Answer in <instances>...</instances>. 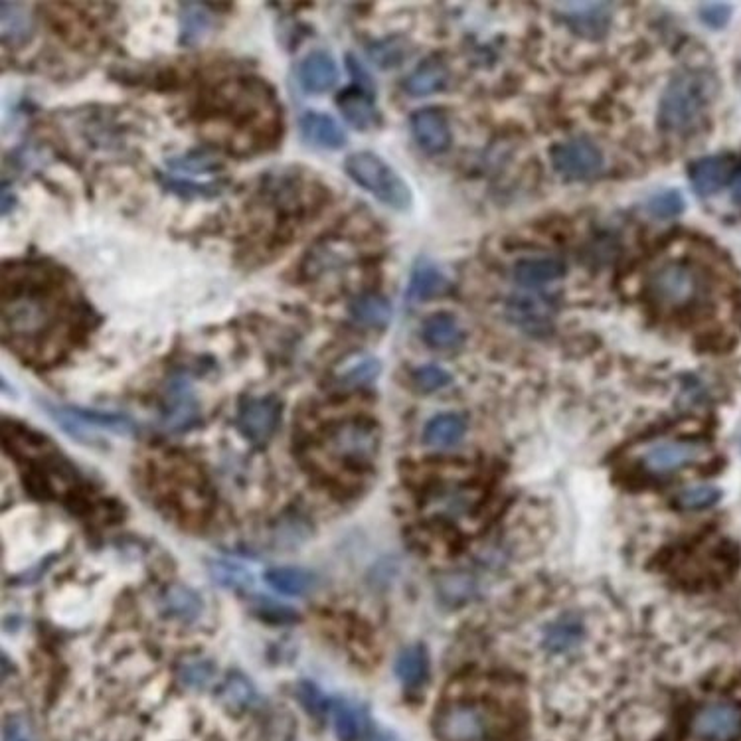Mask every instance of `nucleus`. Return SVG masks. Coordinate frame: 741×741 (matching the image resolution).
Instances as JSON below:
<instances>
[{
	"instance_id": "obj_1",
	"label": "nucleus",
	"mask_w": 741,
	"mask_h": 741,
	"mask_svg": "<svg viewBox=\"0 0 741 741\" xmlns=\"http://www.w3.org/2000/svg\"><path fill=\"white\" fill-rule=\"evenodd\" d=\"M93 309L60 265L18 259L2 269V338L20 358L52 364L93 329Z\"/></svg>"
},
{
	"instance_id": "obj_2",
	"label": "nucleus",
	"mask_w": 741,
	"mask_h": 741,
	"mask_svg": "<svg viewBox=\"0 0 741 741\" xmlns=\"http://www.w3.org/2000/svg\"><path fill=\"white\" fill-rule=\"evenodd\" d=\"M200 125L224 151L255 155L275 147L283 133L281 105L269 83L240 76L212 85L198 105Z\"/></svg>"
},
{
	"instance_id": "obj_3",
	"label": "nucleus",
	"mask_w": 741,
	"mask_h": 741,
	"mask_svg": "<svg viewBox=\"0 0 741 741\" xmlns=\"http://www.w3.org/2000/svg\"><path fill=\"white\" fill-rule=\"evenodd\" d=\"M647 295L666 315H690L710 301L712 277L696 261L670 259L651 273Z\"/></svg>"
},
{
	"instance_id": "obj_4",
	"label": "nucleus",
	"mask_w": 741,
	"mask_h": 741,
	"mask_svg": "<svg viewBox=\"0 0 741 741\" xmlns=\"http://www.w3.org/2000/svg\"><path fill=\"white\" fill-rule=\"evenodd\" d=\"M716 76L706 70H684L666 85L659 105V125L670 135L694 133L716 99Z\"/></svg>"
},
{
	"instance_id": "obj_5",
	"label": "nucleus",
	"mask_w": 741,
	"mask_h": 741,
	"mask_svg": "<svg viewBox=\"0 0 741 741\" xmlns=\"http://www.w3.org/2000/svg\"><path fill=\"white\" fill-rule=\"evenodd\" d=\"M380 427L368 417H346L330 423L319 435L317 455L350 473L366 471L380 453Z\"/></svg>"
},
{
	"instance_id": "obj_6",
	"label": "nucleus",
	"mask_w": 741,
	"mask_h": 741,
	"mask_svg": "<svg viewBox=\"0 0 741 741\" xmlns=\"http://www.w3.org/2000/svg\"><path fill=\"white\" fill-rule=\"evenodd\" d=\"M344 170L360 188L370 192L388 208L404 212L412 206V190L408 182L376 153H352L344 161Z\"/></svg>"
},
{
	"instance_id": "obj_7",
	"label": "nucleus",
	"mask_w": 741,
	"mask_h": 741,
	"mask_svg": "<svg viewBox=\"0 0 741 741\" xmlns=\"http://www.w3.org/2000/svg\"><path fill=\"white\" fill-rule=\"evenodd\" d=\"M435 734L441 741H494L502 720L483 702H453L437 712Z\"/></svg>"
},
{
	"instance_id": "obj_8",
	"label": "nucleus",
	"mask_w": 741,
	"mask_h": 741,
	"mask_svg": "<svg viewBox=\"0 0 741 741\" xmlns=\"http://www.w3.org/2000/svg\"><path fill=\"white\" fill-rule=\"evenodd\" d=\"M48 413L56 419L70 435L78 439H87L89 431H109L117 435H131L135 431V423L121 413L93 412L83 408H68V406H52L48 404Z\"/></svg>"
},
{
	"instance_id": "obj_9",
	"label": "nucleus",
	"mask_w": 741,
	"mask_h": 741,
	"mask_svg": "<svg viewBox=\"0 0 741 741\" xmlns=\"http://www.w3.org/2000/svg\"><path fill=\"white\" fill-rule=\"evenodd\" d=\"M283 406L275 396L246 398L238 408V429L253 445H267L281 423Z\"/></svg>"
},
{
	"instance_id": "obj_10",
	"label": "nucleus",
	"mask_w": 741,
	"mask_h": 741,
	"mask_svg": "<svg viewBox=\"0 0 741 741\" xmlns=\"http://www.w3.org/2000/svg\"><path fill=\"white\" fill-rule=\"evenodd\" d=\"M552 165L568 180H585L595 176L603 166V155L589 139H568L550 151Z\"/></svg>"
},
{
	"instance_id": "obj_11",
	"label": "nucleus",
	"mask_w": 741,
	"mask_h": 741,
	"mask_svg": "<svg viewBox=\"0 0 741 741\" xmlns=\"http://www.w3.org/2000/svg\"><path fill=\"white\" fill-rule=\"evenodd\" d=\"M692 734L702 741H738L741 738V706L714 702L700 708L692 718Z\"/></svg>"
},
{
	"instance_id": "obj_12",
	"label": "nucleus",
	"mask_w": 741,
	"mask_h": 741,
	"mask_svg": "<svg viewBox=\"0 0 741 741\" xmlns=\"http://www.w3.org/2000/svg\"><path fill=\"white\" fill-rule=\"evenodd\" d=\"M708 449L704 443L688 439H668L655 443L643 455V465L655 475H668L694 465L706 457Z\"/></svg>"
},
{
	"instance_id": "obj_13",
	"label": "nucleus",
	"mask_w": 741,
	"mask_h": 741,
	"mask_svg": "<svg viewBox=\"0 0 741 741\" xmlns=\"http://www.w3.org/2000/svg\"><path fill=\"white\" fill-rule=\"evenodd\" d=\"M413 139L427 155H441L451 147V125L447 115L437 107H423L410 119Z\"/></svg>"
},
{
	"instance_id": "obj_14",
	"label": "nucleus",
	"mask_w": 741,
	"mask_h": 741,
	"mask_svg": "<svg viewBox=\"0 0 741 741\" xmlns=\"http://www.w3.org/2000/svg\"><path fill=\"white\" fill-rule=\"evenodd\" d=\"M556 8L579 36L601 38L609 30L611 10L605 2H560Z\"/></svg>"
},
{
	"instance_id": "obj_15",
	"label": "nucleus",
	"mask_w": 741,
	"mask_h": 741,
	"mask_svg": "<svg viewBox=\"0 0 741 741\" xmlns=\"http://www.w3.org/2000/svg\"><path fill=\"white\" fill-rule=\"evenodd\" d=\"M740 170V161L734 155H716L696 161L690 166V182L700 196H712L728 186Z\"/></svg>"
},
{
	"instance_id": "obj_16",
	"label": "nucleus",
	"mask_w": 741,
	"mask_h": 741,
	"mask_svg": "<svg viewBox=\"0 0 741 741\" xmlns=\"http://www.w3.org/2000/svg\"><path fill=\"white\" fill-rule=\"evenodd\" d=\"M200 421L198 402L190 386L182 380L170 384L166 392L163 423L168 431H186Z\"/></svg>"
},
{
	"instance_id": "obj_17",
	"label": "nucleus",
	"mask_w": 741,
	"mask_h": 741,
	"mask_svg": "<svg viewBox=\"0 0 741 741\" xmlns=\"http://www.w3.org/2000/svg\"><path fill=\"white\" fill-rule=\"evenodd\" d=\"M336 107L356 131H370L380 125V113L374 105L372 91H366L356 85L342 89L336 95Z\"/></svg>"
},
{
	"instance_id": "obj_18",
	"label": "nucleus",
	"mask_w": 741,
	"mask_h": 741,
	"mask_svg": "<svg viewBox=\"0 0 741 741\" xmlns=\"http://www.w3.org/2000/svg\"><path fill=\"white\" fill-rule=\"evenodd\" d=\"M340 78L334 58L325 50L309 52L297 66V82L307 93H327Z\"/></svg>"
},
{
	"instance_id": "obj_19",
	"label": "nucleus",
	"mask_w": 741,
	"mask_h": 741,
	"mask_svg": "<svg viewBox=\"0 0 741 741\" xmlns=\"http://www.w3.org/2000/svg\"><path fill=\"white\" fill-rule=\"evenodd\" d=\"M299 129L303 139L313 147L325 151H338L346 145V135L342 127L327 113L321 111L305 113L299 121Z\"/></svg>"
},
{
	"instance_id": "obj_20",
	"label": "nucleus",
	"mask_w": 741,
	"mask_h": 741,
	"mask_svg": "<svg viewBox=\"0 0 741 741\" xmlns=\"http://www.w3.org/2000/svg\"><path fill=\"white\" fill-rule=\"evenodd\" d=\"M514 279L522 287L536 289L548 283H554L566 275V263L558 257L540 255V257H526L514 265Z\"/></svg>"
},
{
	"instance_id": "obj_21",
	"label": "nucleus",
	"mask_w": 741,
	"mask_h": 741,
	"mask_svg": "<svg viewBox=\"0 0 741 741\" xmlns=\"http://www.w3.org/2000/svg\"><path fill=\"white\" fill-rule=\"evenodd\" d=\"M392 303L378 291H364L350 303V317L366 329H386L392 321Z\"/></svg>"
},
{
	"instance_id": "obj_22",
	"label": "nucleus",
	"mask_w": 741,
	"mask_h": 741,
	"mask_svg": "<svg viewBox=\"0 0 741 741\" xmlns=\"http://www.w3.org/2000/svg\"><path fill=\"white\" fill-rule=\"evenodd\" d=\"M32 6L26 2H2L0 4V28L2 42L6 46L24 44L32 36L34 16Z\"/></svg>"
},
{
	"instance_id": "obj_23",
	"label": "nucleus",
	"mask_w": 741,
	"mask_h": 741,
	"mask_svg": "<svg viewBox=\"0 0 741 741\" xmlns=\"http://www.w3.org/2000/svg\"><path fill=\"white\" fill-rule=\"evenodd\" d=\"M421 338L433 350H453L465 340V332L449 313H435L421 325Z\"/></svg>"
},
{
	"instance_id": "obj_24",
	"label": "nucleus",
	"mask_w": 741,
	"mask_h": 741,
	"mask_svg": "<svg viewBox=\"0 0 741 741\" xmlns=\"http://www.w3.org/2000/svg\"><path fill=\"white\" fill-rule=\"evenodd\" d=\"M445 289H447V277L441 273V269L431 261H419L413 267L406 297H408V303L417 305V303H425L441 295Z\"/></svg>"
},
{
	"instance_id": "obj_25",
	"label": "nucleus",
	"mask_w": 741,
	"mask_h": 741,
	"mask_svg": "<svg viewBox=\"0 0 741 741\" xmlns=\"http://www.w3.org/2000/svg\"><path fill=\"white\" fill-rule=\"evenodd\" d=\"M449 82V68L441 58H427L423 60L412 74L406 78L404 89L412 97H425L439 89H443Z\"/></svg>"
},
{
	"instance_id": "obj_26",
	"label": "nucleus",
	"mask_w": 741,
	"mask_h": 741,
	"mask_svg": "<svg viewBox=\"0 0 741 741\" xmlns=\"http://www.w3.org/2000/svg\"><path fill=\"white\" fill-rule=\"evenodd\" d=\"M467 433V419L459 413H441L429 419L423 429V441L431 447H451Z\"/></svg>"
},
{
	"instance_id": "obj_27",
	"label": "nucleus",
	"mask_w": 741,
	"mask_h": 741,
	"mask_svg": "<svg viewBox=\"0 0 741 741\" xmlns=\"http://www.w3.org/2000/svg\"><path fill=\"white\" fill-rule=\"evenodd\" d=\"M212 4L202 2H182L180 4V44L192 46L200 42L206 32L212 28L214 14L210 12Z\"/></svg>"
},
{
	"instance_id": "obj_28",
	"label": "nucleus",
	"mask_w": 741,
	"mask_h": 741,
	"mask_svg": "<svg viewBox=\"0 0 741 741\" xmlns=\"http://www.w3.org/2000/svg\"><path fill=\"white\" fill-rule=\"evenodd\" d=\"M508 315L512 317L514 323H518L524 329L540 330L544 329L550 321L552 305L544 297H534V295L512 297L508 305Z\"/></svg>"
},
{
	"instance_id": "obj_29",
	"label": "nucleus",
	"mask_w": 741,
	"mask_h": 741,
	"mask_svg": "<svg viewBox=\"0 0 741 741\" xmlns=\"http://www.w3.org/2000/svg\"><path fill=\"white\" fill-rule=\"evenodd\" d=\"M263 577L275 591L291 597L309 595L317 587V577L301 568H271Z\"/></svg>"
},
{
	"instance_id": "obj_30",
	"label": "nucleus",
	"mask_w": 741,
	"mask_h": 741,
	"mask_svg": "<svg viewBox=\"0 0 741 741\" xmlns=\"http://www.w3.org/2000/svg\"><path fill=\"white\" fill-rule=\"evenodd\" d=\"M220 702L232 714H244L257 698L253 684L242 672H230L220 684Z\"/></svg>"
},
{
	"instance_id": "obj_31",
	"label": "nucleus",
	"mask_w": 741,
	"mask_h": 741,
	"mask_svg": "<svg viewBox=\"0 0 741 741\" xmlns=\"http://www.w3.org/2000/svg\"><path fill=\"white\" fill-rule=\"evenodd\" d=\"M330 716L338 741H358L362 738L366 720L358 706L346 700H336L330 706Z\"/></svg>"
},
{
	"instance_id": "obj_32",
	"label": "nucleus",
	"mask_w": 741,
	"mask_h": 741,
	"mask_svg": "<svg viewBox=\"0 0 741 741\" xmlns=\"http://www.w3.org/2000/svg\"><path fill=\"white\" fill-rule=\"evenodd\" d=\"M581 639H583V623L574 615H566L546 629L544 645L552 653H568L576 649Z\"/></svg>"
},
{
	"instance_id": "obj_33",
	"label": "nucleus",
	"mask_w": 741,
	"mask_h": 741,
	"mask_svg": "<svg viewBox=\"0 0 741 741\" xmlns=\"http://www.w3.org/2000/svg\"><path fill=\"white\" fill-rule=\"evenodd\" d=\"M163 609L174 619L194 621L202 613V599L186 585H172L163 595Z\"/></svg>"
},
{
	"instance_id": "obj_34",
	"label": "nucleus",
	"mask_w": 741,
	"mask_h": 741,
	"mask_svg": "<svg viewBox=\"0 0 741 741\" xmlns=\"http://www.w3.org/2000/svg\"><path fill=\"white\" fill-rule=\"evenodd\" d=\"M380 372H382L380 360H376L374 356L362 354V356L352 358L344 368L336 372V382L342 388H350V390L364 388L372 384L380 376Z\"/></svg>"
},
{
	"instance_id": "obj_35",
	"label": "nucleus",
	"mask_w": 741,
	"mask_h": 741,
	"mask_svg": "<svg viewBox=\"0 0 741 741\" xmlns=\"http://www.w3.org/2000/svg\"><path fill=\"white\" fill-rule=\"evenodd\" d=\"M396 676L408 688H419L429 676V659L423 647L413 645L400 653L396 660Z\"/></svg>"
},
{
	"instance_id": "obj_36",
	"label": "nucleus",
	"mask_w": 741,
	"mask_h": 741,
	"mask_svg": "<svg viewBox=\"0 0 741 741\" xmlns=\"http://www.w3.org/2000/svg\"><path fill=\"white\" fill-rule=\"evenodd\" d=\"M216 678V668L210 660L188 659L178 666V680L192 690L208 688Z\"/></svg>"
},
{
	"instance_id": "obj_37",
	"label": "nucleus",
	"mask_w": 741,
	"mask_h": 741,
	"mask_svg": "<svg viewBox=\"0 0 741 741\" xmlns=\"http://www.w3.org/2000/svg\"><path fill=\"white\" fill-rule=\"evenodd\" d=\"M168 166L192 174H212L222 168V161L216 159V155L210 151H190L186 155L168 159Z\"/></svg>"
},
{
	"instance_id": "obj_38",
	"label": "nucleus",
	"mask_w": 741,
	"mask_h": 741,
	"mask_svg": "<svg viewBox=\"0 0 741 741\" xmlns=\"http://www.w3.org/2000/svg\"><path fill=\"white\" fill-rule=\"evenodd\" d=\"M437 589L443 601L453 603V605L465 603L475 593V579L465 574H451V576L441 577Z\"/></svg>"
},
{
	"instance_id": "obj_39",
	"label": "nucleus",
	"mask_w": 741,
	"mask_h": 741,
	"mask_svg": "<svg viewBox=\"0 0 741 741\" xmlns=\"http://www.w3.org/2000/svg\"><path fill=\"white\" fill-rule=\"evenodd\" d=\"M451 384V374L435 364L415 368L412 372V386L421 394H433Z\"/></svg>"
},
{
	"instance_id": "obj_40",
	"label": "nucleus",
	"mask_w": 741,
	"mask_h": 741,
	"mask_svg": "<svg viewBox=\"0 0 741 741\" xmlns=\"http://www.w3.org/2000/svg\"><path fill=\"white\" fill-rule=\"evenodd\" d=\"M370 56L380 68H394L406 60L408 44L402 42L400 38H390V40L374 44L370 48Z\"/></svg>"
},
{
	"instance_id": "obj_41",
	"label": "nucleus",
	"mask_w": 741,
	"mask_h": 741,
	"mask_svg": "<svg viewBox=\"0 0 741 741\" xmlns=\"http://www.w3.org/2000/svg\"><path fill=\"white\" fill-rule=\"evenodd\" d=\"M722 493L710 485H696L678 493V506L684 510H704L714 506L720 500Z\"/></svg>"
},
{
	"instance_id": "obj_42",
	"label": "nucleus",
	"mask_w": 741,
	"mask_h": 741,
	"mask_svg": "<svg viewBox=\"0 0 741 741\" xmlns=\"http://www.w3.org/2000/svg\"><path fill=\"white\" fill-rule=\"evenodd\" d=\"M210 576L214 577L216 583L228 587V589H244L251 583V576L247 574L242 566L228 564V562H210L208 564Z\"/></svg>"
},
{
	"instance_id": "obj_43",
	"label": "nucleus",
	"mask_w": 741,
	"mask_h": 741,
	"mask_svg": "<svg viewBox=\"0 0 741 741\" xmlns=\"http://www.w3.org/2000/svg\"><path fill=\"white\" fill-rule=\"evenodd\" d=\"M163 186L168 188L174 194L186 196V198H212L224 192V182H208V184H196V182H186V180H174V178H161Z\"/></svg>"
},
{
	"instance_id": "obj_44",
	"label": "nucleus",
	"mask_w": 741,
	"mask_h": 741,
	"mask_svg": "<svg viewBox=\"0 0 741 741\" xmlns=\"http://www.w3.org/2000/svg\"><path fill=\"white\" fill-rule=\"evenodd\" d=\"M297 696L303 704V708L315 716V718H321L327 714L329 710V702L325 698V694L321 692V688L309 680H303L299 686H297Z\"/></svg>"
},
{
	"instance_id": "obj_45",
	"label": "nucleus",
	"mask_w": 741,
	"mask_h": 741,
	"mask_svg": "<svg viewBox=\"0 0 741 741\" xmlns=\"http://www.w3.org/2000/svg\"><path fill=\"white\" fill-rule=\"evenodd\" d=\"M649 210H651V214H655L657 218H662V220L664 218H674V216L684 212V200L676 190H666V192H660L651 200Z\"/></svg>"
},
{
	"instance_id": "obj_46",
	"label": "nucleus",
	"mask_w": 741,
	"mask_h": 741,
	"mask_svg": "<svg viewBox=\"0 0 741 741\" xmlns=\"http://www.w3.org/2000/svg\"><path fill=\"white\" fill-rule=\"evenodd\" d=\"M293 730V718L287 712H275L263 728V741H291Z\"/></svg>"
},
{
	"instance_id": "obj_47",
	"label": "nucleus",
	"mask_w": 741,
	"mask_h": 741,
	"mask_svg": "<svg viewBox=\"0 0 741 741\" xmlns=\"http://www.w3.org/2000/svg\"><path fill=\"white\" fill-rule=\"evenodd\" d=\"M2 741H38L36 732L28 718L20 714H12L4 720V730H2Z\"/></svg>"
},
{
	"instance_id": "obj_48",
	"label": "nucleus",
	"mask_w": 741,
	"mask_h": 741,
	"mask_svg": "<svg viewBox=\"0 0 741 741\" xmlns=\"http://www.w3.org/2000/svg\"><path fill=\"white\" fill-rule=\"evenodd\" d=\"M257 615L263 621H271V623H293V621H297V613L293 609L281 607L279 603L269 601V599H259Z\"/></svg>"
},
{
	"instance_id": "obj_49",
	"label": "nucleus",
	"mask_w": 741,
	"mask_h": 741,
	"mask_svg": "<svg viewBox=\"0 0 741 741\" xmlns=\"http://www.w3.org/2000/svg\"><path fill=\"white\" fill-rule=\"evenodd\" d=\"M732 16V8L726 2H708L700 6V18L710 28H724Z\"/></svg>"
},
{
	"instance_id": "obj_50",
	"label": "nucleus",
	"mask_w": 741,
	"mask_h": 741,
	"mask_svg": "<svg viewBox=\"0 0 741 741\" xmlns=\"http://www.w3.org/2000/svg\"><path fill=\"white\" fill-rule=\"evenodd\" d=\"M734 198H736L738 202H741V180L740 184H738V188H736V192H734Z\"/></svg>"
},
{
	"instance_id": "obj_51",
	"label": "nucleus",
	"mask_w": 741,
	"mask_h": 741,
	"mask_svg": "<svg viewBox=\"0 0 741 741\" xmlns=\"http://www.w3.org/2000/svg\"><path fill=\"white\" fill-rule=\"evenodd\" d=\"M372 741H396L394 738H390V736H376L374 740Z\"/></svg>"
}]
</instances>
